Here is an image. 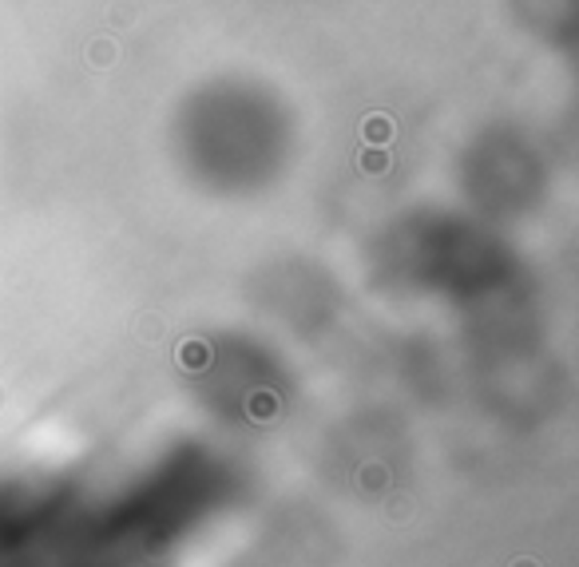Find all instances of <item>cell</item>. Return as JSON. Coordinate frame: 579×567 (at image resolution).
Masks as SVG:
<instances>
[{
	"label": "cell",
	"instance_id": "obj_1",
	"mask_svg": "<svg viewBox=\"0 0 579 567\" xmlns=\"http://www.w3.org/2000/svg\"><path fill=\"white\" fill-rule=\"evenodd\" d=\"M223 147H242L250 171L266 175V167H278L286 151V123L258 92L218 88L194 96V108L187 115V159L194 167H210Z\"/></svg>",
	"mask_w": 579,
	"mask_h": 567
}]
</instances>
